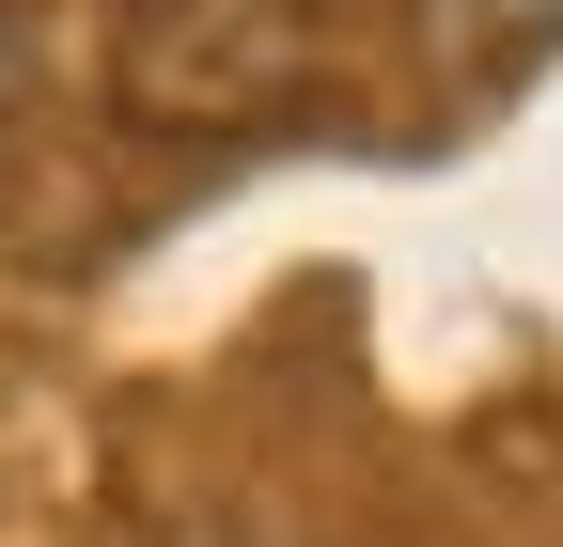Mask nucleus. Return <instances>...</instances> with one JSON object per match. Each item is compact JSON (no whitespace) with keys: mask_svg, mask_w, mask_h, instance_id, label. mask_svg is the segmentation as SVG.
Here are the masks:
<instances>
[{"mask_svg":"<svg viewBox=\"0 0 563 547\" xmlns=\"http://www.w3.org/2000/svg\"><path fill=\"white\" fill-rule=\"evenodd\" d=\"M422 32H439L454 79H532L563 47V0H422Z\"/></svg>","mask_w":563,"mask_h":547,"instance_id":"2","label":"nucleus"},{"mask_svg":"<svg viewBox=\"0 0 563 547\" xmlns=\"http://www.w3.org/2000/svg\"><path fill=\"white\" fill-rule=\"evenodd\" d=\"M344 0H125L110 16V110L157 142H251L313 94Z\"/></svg>","mask_w":563,"mask_h":547,"instance_id":"1","label":"nucleus"},{"mask_svg":"<svg viewBox=\"0 0 563 547\" xmlns=\"http://www.w3.org/2000/svg\"><path fill=\"white\" fill-rule=\"evenodd\" d=\"M0 94H16V47H0Z\"/></svg>","mask_w":563,"mask_h":547,"instance_id":"3","label":"nucleus"}]
</instances>
